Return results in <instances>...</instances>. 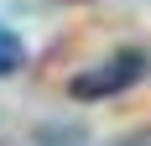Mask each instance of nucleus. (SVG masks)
Returning <instances> with one entry per match:
<instances>
[{
	"label": "nucleus",
	"instance_id": "nucleus-2",
	"mask_svg": "<svg viewBox=\"0 0 151 146\" xmlns=\"http://www.w3.org/2000/svg\"><path fill=\"white\" fill-rule=\"evenodd\" d=\"M21 63H26V42H21L11 26H0V78H5V73H16Z\"/></svg>",
	"mask_w": 151,
	"mask_h": 146
},
{
	"label": "nucleus",
	"instance_id": "nucleus-3",
	"mask_svg": "<svg viewBox=\"0 0 151 146\" xmlns=\"http://www.w3.org/2000/svg\"><path fill=\"white\" fill-rule=\"evenodd\" d=\"M125 146H151V141H146V136H136V141H125Z\"/></svg>",
	"mask_w": 151,
	"mask_h": 146
},
{
	"label": "nucleus",
	"instance_id": "nucleus-1",
	"mask_svg": "<svg viewBox=\"0 0 151 146\" xmlns=\"http://www.w3.org/2000/svg\"><path fill=\"white\" fill-rule=\"evenodd\" d=\"M146 68H151L146 52H136V47H130V52H109L104 63L83 68L68 89H73V99H109V94H125L130 84H141Z\"/></svg>",
	"mask_w": 151,
	"mask_h": 146
}]
</instances>
